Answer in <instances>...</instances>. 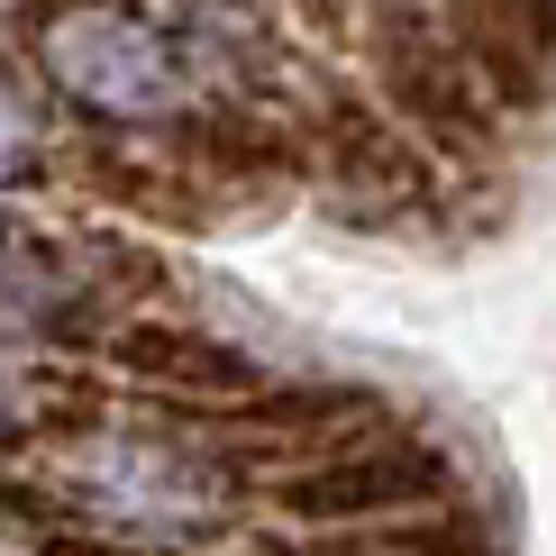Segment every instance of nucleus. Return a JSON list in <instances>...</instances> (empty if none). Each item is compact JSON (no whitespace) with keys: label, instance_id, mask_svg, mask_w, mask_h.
<instances>
[{"label":"nucleus","instance_id":"1","mask_svg":"<svg viewBox=\"0 0 556 556\" xmlns=\"http://www.w3.org/2000/svg\"><path fill=\"white\" fill-rule=\"evenodd\" d=\"M420 502H447V475L420 447H356V456H319L292 483H274V511L311 520V529H383Z\"/></svg>","mask_w":556,"mask_h":556}]
</instances>
